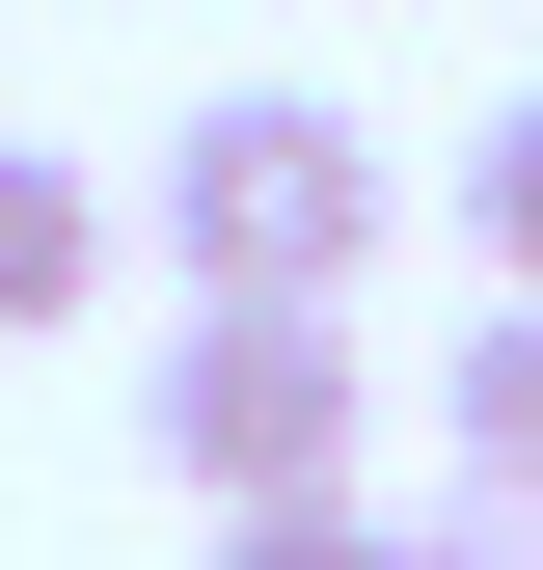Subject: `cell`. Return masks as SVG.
Masks as SVG:
<instances>
[{
	"label": "cell",
	"mask_w": 543,
	"mask_h": 570,
	"mask_svg": "<svg viewBox=\"0 0 543 570\" xmlns=\"http://www.w3.org/2000/svg\"><path fill=\"white\" fill-rule=\"evenodd\" d=\"M381 218H407V164L326 82H218V109L164 136V272H190V299H354Z\"/></svg>",
	"instance_id": "1"
},
{
	"label": "cell",
	"mask_w": 543,
	"mask_h": 570,
	"mask_svg": "<svg viewBox=\"0 0 543 570\" xmlns=\"http://www.w3.org/2000/svg\"><path fill=\"white\" fill-rule=\"evenodd\" d=\"M354 407H381L354 299H190L164 381H136V462H164L190 517H272V489H354Z\"/></svg>",
	"instance_id": "2"
},
{
	"label": "cell",
	"mask_w": 543,
	"mask_h": 570,
	"mask_svg": "<svg viewBox=\"0 0 543 570\" xmlns=\"http://www.w3.org/2000/svg\"><path fill=\"white\" fill-rule=\"evenodd\" d=\"M109 299V164H55V136H0V353Z\"/></svg>",
	"instance_id": "3"
},
{
	"label": "cell",
	"mask_w": 543,
	"mask_h": 570,
	"mask_svg": "<svg viewBox=\"0 0 543 570\" xmlns=\"http://www.w3.org/2000/svg\"><path fill=\"white\" fill-rule=\"evenodd\" d=\"M435 435H462V489H516V517H543V299H490V326L435 353Z\"/></svg>",
	"instance_id": "4"
},
{
	"label": "cell",
	"mask_w": 543,
	"mask_h": 570,
	"mask_svg": "<svg viewBox=\"0 0 543 570\" xmlns=\"http://www.w3.org/2000/svg\"><path fill=\"white\" fill-rule=\"evenodd\" d=\"M462 245H490V299H543V82L462 136Z\"/></svg>",
	"instance_id": "5"
},
{
	"label": "cell",
	"mask_w": 543,
	"mask_h": 570,
	"mask_svg": "<svg viewBox=\"0 0 543 570\" xmlns=\"http://www.w3.org/2000/svg\"><path fill=\"white\" fill-rule=\"evenodd\" d=\"M218 570H407L381 489H272V517H218Z\"/></svg>",
	"instance_id": "6"
},
{
	"label": "cell",
	"mask_w": 543,
	"mask_h": 570,
	"mask_svg": "<svg viewBox=\"0 0 543 570\" xmlns=\"http://www.w3.org/2000/svg\"><path fill=\"white\" fill-rule=\"evenodd\" d=\"M407 570H543V517H516V489H462V517H407Z\"/></svg>",
	"instance_id": "7"
}]
</instances>
